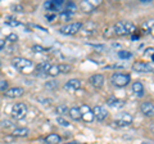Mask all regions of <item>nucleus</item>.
<instances>
[{"label":"nucleus","instance_id":"f257e3e1","mask_svg":"<svg viewBox=\"0 0 154 144\" xmlns=\"http://www.w3.org/2000/svg\"><path fill=\"white\" fill-rule=\"evenodd\" d=\"M131 81V76L128 74H123V72H116L110 76V83L117 88H125L127 86Z\"/></svg>","mask_w":154,"mask_h":144},{"label":"nucleus","instance_id":"f03ea898","mask_svg":"<svg viewBox=\"0 0 154 144\" xmlns=\"http://www.w3.org/2000/svg\"><path fill=\"white\" fill-rule=\"evenodd\" d=\"M27 112H28V108L25 103L19 102V103H16L13 104L12 107V117L14 120H23L26 116H27Z\"/></svg>","mask_w":154,"mask_h":144},{"label":"nucleus","instance_id":"7ed1b4c3","mask_svg":"<svg viewBox=\"0 0 154 144\" xmlns=\"http://www.w3.org/2000/svg\"><path fill=\"white\" fill-rule=\"evenodd\" d=\"M12 64H13V67H16V68L19 71H27V70H31L33 67L32 61L22 58V57H16V58H13Z\"/></svg>","mask_w":154,"mask_h":144},{"label":"nucleus","instance_id":"20e7f679","mask_svg":"<svg viewBox=\"0 0 154 144\" xmlns=\"http://www.w3.org/2000/svg\"><path fill=\"white\" fill-rule=\"evenodd\" d=\"M82 22H73V23H68V25L63 26L59 30L60 33H63V35H76L77 32L81 31V28H82Z\"/></svg>","mask_w":154,"mask_h":144},{"label":"nucleus","instance_id":"39448f33","mask_svg":"<svg viewBox=\"0 0 154 144\" xmlns=\"http://www.w3.org/2000/svg\"><path fill=\"white\" fill-rule=\"evenodd\" d=\"M132 70L139 74H149V72H153V66L148 62H135L132 64Z\"/></svg>","mask_w":154,"mask_h":144},{"label":"nucleus","instance_id":"423d86ee","mask_svg":"<svg viewBox=\"0 0 154 144\" xmlns=\"http://www.w3.org/2000/svg\"><path fill=\"white\" fill-rule=\"evenodd\" d=\"M80 112H81V120H84L85 122H93L94 121V114H93V111L89 105H81L80 107Z\"/></svg>","mask_w":154,"mask_h":144},{"label":"nucleus","instance_id":"0eeeda50","mask_svg":"<svg viewBox=\"0 0 154 144\" xmlns=\"http://www.w3.org/2000/svg\"><path fill=\"white\" fill-rule=\"evenodd\" d=\"M91 111H93L94 118H96L98 121H104L108 116V111L104 107H102V105H95Z\"/></svg>","mask_w":154,"mask_h":144},{"label":"nucleus","instance_id":"6e6552de","mask_svg":"<svg viewBox=\"0 0 154 144\" xmlns=\"http://www.w3.org/2000/svg\"><path fill=\"white\" fill-rule=\"evenodd\" d=\"M140 111L144 116L146 117H153L154 114V105L152 102H144L140 104Z\"/></svg>","mask_w":154,"mask_h":144},{"label":"nucleus","instance_id":"1a4fd4ad","mask_svg":"<svg viewBox=\"0 0 154 144\" xmlns=\"http://www.w3.org/2000/svg\"><path fill=\"white\" fill-rule=\"evenodd\" d=\"M4 93H5L4 95L8 98H19L25 94V89L23 88H11V89H7Z\"/></svg>","mask_w":154,"mask_h":144},{"label":"nucleus","instance_id":"9d476101","mask_svg":"<svg viewBox=\"0 0 154 144\" xmlns=\"http://www.w3.org/2000/svg\"><path fill=\"white\" fill-rule=\"evenodd\" d=\"M80 88H81V81L77 80V79H71V80L67 81L66 85H64V89L68 90V92H71V93L77 92Z\"/></svg>","mask_w":154,"mask_h":144},{"label":"nucleus","instance_id":"9b49d317","mask_svg":"<svg viewBox=\"0 0 154 144\" xmlns=\"http://www.w3.org/2000/svg\"><path fill=\"white\" fill-rule=\"evenodd\" d=\"M90 84L95 86V88H102L104 85V76L102 74H96V75H93L90 77Z\"/></svg>","mask_w":154,"mask_h":144},{"label":"nucleus","instance_id":"f8f14e48","mask_svg":"<svg viewBox=\"0 0 154 144\" xmlns=\"http://www.w3.org/2000/svg\"><path fill=\"white\" fill-rule=\"evenodd\" d=\"M113 31H114V35H117V36H126L127 35L125 22H117L113 26Z\"/></svg>","mask_w":154,"mask_h":144},{"label":"nucleus","instance_id":"ddd939ff","mask_svg":"<svg viewBox=\"0 0 154 144\" xmlns=\"http://www.w3.org/2000/svg\"><path fill=\"white\" fill-rule=\"evenodd\" d=\"M132 92L136 94L139 98H141L143 95H144V92H145V90H144V85L140 83V81H136V83H134L132 84Z\"/></svg>","mask_w":154,"mask_h":144},{"label":"nucleus","instance_id":"4468645a","mask_svg":"<svg viewBox=\"0 0 154 144\" xmlns=\"http://www.w3.org/2000/svg\"><path fill=\"white\" fill-rule=\"evenodd\" d=\"M44 142L46 144H59L62 142V138H60V135H58V134H49V135L44 139Z\"/></svg>","mask_w":154,"mask_h":144},{"label":"nucleus","instance_id":"2eb2a0df","mask_svg":"<svg viewBox=\"0 0 154 144\" xmlns=\"http://www.w3.org/2000/svg\"><path fill=\"white\" fill-rule=\"evenodd\" d=\"M80 8L84 13H91L95 9V4H93L91 2H82L80 4Z\"/></svg>","mask_w":154,"mask_h":144},{"label":"nucleus","instance_id":"dca6fc26","mask_svg":"<svg viewBox=\"0 0 154 144\" xmlns=\"http://www.w3.org/2000/svg\"><path fill=\"white\" fill-rule=\"evenodd\" d=\"M107 104L109 105V107L119 108V107H122V105H123V102H122V100H119V99H117L116 97H109L107 99Z\"/></svg>","mask_w":154,"mask_h":144},{"label":"nucleus","instance_id":"f3484780","mask_svg":"<svg viewBox=\"0 0 154 144\" xmlns=\"http://www.w3.org/2000/svg\"><path fill=\"white\" fill-rule=\"evenodd\" d=\"M30 130H28L27 127H16L12 133V135L16 138V136H27Z\"/></svg>","mask_w":154,"mask_h":144},{"label":"nucleus","instance_id":"a211bd4d","mask_svg":"<svg viewBox=\"0 0 154 144\" xmlns=\"http://www.w3.org/2000/svg\"><path fill=\"white\" fill-rule=\"evenodd\" d=\"M68 114L71 116L72 120H75V121H80V120H81V112H80V108L79 107H72V108H69Z\"/></svg>","mask_w":154,"mask_h":144},{"label":"nucleus","instance_id":"6ab92c4d","mask_svg":"<svg viewBox=\"0 0 154 144\" xmlns=\"http://www.w3.org/2000/svg\"><path fill=\"white\" fill-rule=\"evenodd\" d=\"M49 67H50L49 62H41V63H38L36 66L35 71L37 72V74H46V71L49 70Z\"/></svg>","mask_w":154,"mask_h":144},{"label":"nucleus","instance_id":"aec40b11","mask_svg":"<svg viewBox=\"0 0 154 144\" xmlns=\"http://www.w3.org/2000/svg\"><path fill=\"white\" fill-rule=\"evenodd\" d=\"M57 113L59 114V117H63V116H66V114H68V112H69V108L67 107L66 104H59L57 107Z\"/></svg>","mask_w":154,"mask_h":144},{"label":"nucleus","instance_id":"412c9836","mask_svg":"<svg viewBox=\"0 0 154 144\" xmlns=\"http://www.w3.org/2000/svg\"><path fill=\"white\" fill-rule=\"evenodd\" d=\"M60 72H59V68H58V66L57 64H50V67H49V70L46 71V75H49V76H58Z\"/></svg>","mask_w":154,"mask_h":144},{"label":"nucleus","instance_id":"4be33fe9","mask_svg":"<svg viewBox=\"0 0 154 144\" xmlns=\"http://www.w3.org/2000/svg\"><path fill=\"white\" fill-rule=\"evenodd\" d=\"M119 120H121V121H123L125 124H127L128 126L132 124V116H131L130 113H122V116L119 117Z\"/></svg>","mask_w":154,"mask_h":144},{"label":"nucleus","instance_id":"5701e85b","mask_svg":"<svg viewBox=\"0 0 154 144\" xmlns=\"http://www.w3.org/2000/svg\"><path fill=\"white\" fill-rule=\"evenodd\" d=\"M45 88L49 89V90H54V89L58 88V83L55 80H48L46 84H45Z\"/></svg>","mask_w":154,"mask_h":144},{"label":"nucleus","instance_id":"b1692460","mask_svg":"<svg viewBox=\"0 0 154 144\" xmlns=\"http://www.w3.org/2000/svg\"><path fill=\"white\" fill-rule=\"evenodd\" d=\"M58 68H59L60 74H68V72H71L72 67L69 64H58Z\"/></svg>","mask_w":154,"mask_h":144},{"label":"nucleus","instance_id":"393cba45","mask_svg":"<svg viewBox=\"0 0 154 144\" xmlns=\"http://www.w3.org/2000/svg\"><path fill=\"white\" fill-rule=\"evenodd\" d=\"M118 57L121 59H130L132 57V54L130 52H127V50H119L118 52Z\"/></svg>","mask_w":154,"mask_h":144},{"label":"nucleus","instance_id":"a878e982","mask_svg":"<svg viewBox=\"0 0 154 144\" xmlns=\"http://www.w3.org/2000/svg\"><path fill=\"white\" fill-rule=\"evenodd\" d=\"M55 121H57V124H59L60 126H64V127H68L69 126V122L67 121L66 118H63V117H57Z\"/></svg>","mask_w":154,"mask_h":144},{"label":"nucleus","instance_id":"bb28decb","mask_svg":"<svg viewBox=\"0 0 154 144\" xmlns=\"http://www.w3.org/2000/svg\"><path fill=\"white\" fill-rule=\"evenodd\" d=\"M32 50L36 52V53H46V52H48L46 48L41 46V45H33V46H32Z\"/></svg>","mask_w":154,"mask_h":144},{"label":"nucleus","instance_id":"cd10ccee","mask_svg":"<svg viewBox=\"0 0 154 144\" xmlns=\"http://www.w3.org/2000/svg\"><path fill=\"white\" fill-rule=\"evenodd\" d=\"M11 9L13 12H16V13H23L25 12V9H23V7L22 5H19V4H16V5H12L11 7Z\"/></svg>","mask_w":154,"mask_h":144},{"label":"nucleus","instance_id":"c85d7f7f","mask_svg":"<svg viewBox=\"0 0 154 144\" xmlns=\"http://www.w3.org/2000/svg\"><path fill=\"white\" fill-rule=\"evenodd\" d=\"M7 25H9V26H18L19 25V22L17 21V20H14V18H12V17H7Z\"/></svg>","mask_w":154,"mask_h":144},{"label":"nucleus","instance_id":"c756f323","mask_svg":"<svg viewBox=\"0 0 154 144\" xmlns=\"http://www.w3.org/2000/svg\"><path fill=\"white\" fill-rule=\"evenodd\" d=\"M7 40L8 41H11V42H16L18 40V35L16 32H13V33H9V35L7 36Z\"/></svg>","mask_w":154,"mask_h":144},{"label":"nucleus","instance_id":"7c9ffc66","mask_svg":"<svg viewBox=\"0 0 154 144\" xmlns=\"http://www.w3.org/2000/svg\"><path fill=\"white\" fill-rule=\"evenodd\" d=\"M7 89H8V81L0 80V92H5Z\"/></svg>","mask_w":154,"mask_h":144},{"label":"nucleus","instance_id":"2f4dec72","mask_svg":"<svg viewBox=\"0 0 154 144\" xmlns=\"http://www.w3.org/2000/svg\"><path fill=\"white\" fill-rule=\"evenodd\" d=\"M2 126H3V127H9V126H12V121H9V120H4V121H2Z\"/></svg>","mask_w":154,"mask_h":144},{"label":"nucleus","instance_id":"473e14b6","mask_svg":"<svg viewBox=\"0 0 154 144\" xmlns=\"http://www.w3.org/2000/svg\"><path fill=\"white\" fill-rule=\"evenodd\" d=\"M37 100H38V102H41V103H44V104H50V103H51V99H42V98H38Z\"/></svg>","mask_w":154,"mask_h":144},{"label":"nucleus","instance_id":"72a5a7b5","mask_svg":"<svg viewBox=\"0 0 154 144\" xmlns=\"http://www.w3.org/2000/svg\"><path fill=\"white\" fill-rule=\"evenodd\" d=\"M89 45L95 48V49H98V50H104V45H95V44H89Z\"/></svg>","mask_w":154,"mask_h":144},{"label":"nucleus","instance_id":"f704fd0d","mask_svg":"<svg viewBox=\"0 0 154 144\" xmlns=\"http://www.w3.org/2000/svg\"><path fill=\"white\" fill-rule=\"evenodd\" d=\"M5 44H7L5 40H4V39H0V50H3L4 48H5Z\"/></svg>","mask_w":154,"mask_h":144},{"label":"nucleus","instance_id":"c9c22d12","mask_svg":"<svg viewBox=\"0 0 154 144\" xmlns=\"http://www.w3.org/2000/svg\"><path fill=\"white\" fill-rule=\"evenodd\" d=\"M14 140V136L12 135V136H5L4 138V142H13Z\"/></svg>","mask_w":154,"mask_h":144},{"label":"nucleus","instance_id":"e433bc0d","mask_svg":"<svg viewBox=\"0 0 154 144\" xmlns=\"http://www.w3.org/2000/svg\"><path fill=\"white\" fill-rule=\"evenodd\" d=\"M66 144H80V143H66Z\"/></svg>","mask_w":154,"mask_h":144},{"label":"nucleus","instance_id":"4c0bfd02","mask_svg":"<svg viewBox=\"0 0 154 144\" xmlns=\"http://www.w3.org/2000/svg\"><path fill=\"white\" fill-rule=\"evenodd\" d=\"M143 144H153V143H143Z\"/></svg>","mask_w":154,"mask_h":144},{"label":"nucleus","instance_id":"58836bf2","mask_svg":"<svg viewBox=\"0 0 154 144\" xmlns=\"http://www.w3.org/2000/svg\"><path fill=\"white\" fill-rule=\"evenodd\" d=\"M0 66H2V62H0Z\"/></svg>","mask_w":154,"mask_h":144}]
</instances>
